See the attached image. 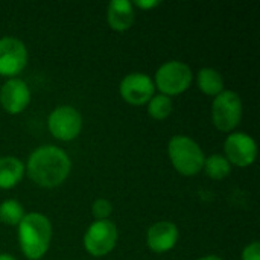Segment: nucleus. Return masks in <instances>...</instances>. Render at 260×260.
Listing matches in <instances>:
<instances>
[{"mask_svg": "<svg viewBox=\"0 0 260 260\" xmlns=\"http://www.w3.org/2000/svg\"><path fill=\"white\" fill-rule=\"evenodd\" d=\"M244 105L241 96L233 90H224L212 102V122L221 133H233L241 123Z\"/></svg>", "mask_w": 260, "mask_h": 260, "instance_id": "obj_5", "label": "nucleus"}, {"mask_svg": "<svg viewBox=\"0 0 260 260\" xmlns=\"http://www.w3.org/2000/svg\"><path fill=\"white\" fill-rule=\"evenodd\" d=\"M91 215L94 221H107L113 215V204L105 198H99L91 206Z\"/></svg>", "mask_w": 260, "mask_h": 260, "instance_id": "obj_19", "label": "nucleus"}, {"mask_svg": "<svg viewBox=\"0 0 260 260\" xmlns=\"http://www.w3.org/2000/svg\"><path fill=\"white\" fill-rule=\"evenodd\" d=\"M168 155L174 169L183 177H195L203 171L206 155L201 146L190 137L178 134L168 143Z\"/></svg>", "mask_w": 260, "mask_h": 260, "instance_id": "obj_3", "label": "nucleus"}, {"mask_svg": "<svg viewBox=\"0 0 260 260\" xmlns=\"http://www.w3.org/2000/svg\"><path fill=\"white\" fill-rule=\"evenodd\" d=\"M136 20V8L129 0H111L107 8L108 26L116 32L128 30Z\"/></svg>", "mask_w": 260, "mask_h": 260, "instance_id": "obj_13", "label": "nucleus"}, {"mask_svg": "<svg viewBox=\"0 0 260 260\" xmlns=\"http://www.w3.org/2000/svg\"><path fill=\"white\" fill-rule=\"evenodd\" d=\"M232 166L248 168L256 161L257 145L256 140L242 131H233L227 136L222 154Z\"/></svg>", "mask_w": 260, "mask_h": 260, "instance_id": "obj_8", "label": "nucleus"}, {"mask_svg": "<svg viewBox=\"0 0 260 260\" xmlns=\"http://www.w3.org/2000/svg\"><path fill=\"white\" fill-rule=\"evenodd\" d=\"M47 128L56 140L72 142L81 134L82 116L72 105H59L49 114Z\"/></svg>", "mask_w": 260, "mask_h": 260, "instance_id": "obj_7", "label": "nucleus"}, {"mask_svg": "<svg viewBox=\"0 0 260 260\" xmlns=\"http://www.w3.org/2000/svg\"><path fill=\"white\" fill-rule=\"evenodd\" d=\"M27 66V49L15 37L0 38V76L18 78Z\"/></svg>", "mask_w": 260, "mask_h": 260, "instance_id": "obj_9", "label": "nucleus"}, {"mask_svg": "<svg viewBox=\"0 0 260 260\" xmlns=\"http://www.w3.org/2000/svg\"><path fill=\"white\" fill-rule=\"evenodd\" d=\"M241 260H260V242L259 241H253L251 244H248L244 251Z\"/></svg>", "mask_w": 260, "mask_h": 260, "instance_id": "obj_20", "label": "nucleus"}, {"mask_svg": "<svg viewBox=\"0 0 260 260\" xmlns=\"http://www.w3.org/2000/svg\"><path fill=\"white\" fill-rule=\"evenodd\" d=\"M180 238L178 227L171 221H158L146 232V245L152 253L165 254L175 248Z\"/></svg>", "mask_w": 260, "mask_h": 260, "instance_id": "obj_12", "label": "nucleus"}, {"mask_svg": "<svg viewBox=\"0 0 260 260\" xmlns=\"http://www.w3.org/2000/svg\"><path fill=\"white\" fill-rule=\"evenodd\" d=\"M24 169L32 183L44 189H53L69 178L72 160L64 149L53 145H44L29 155Z\"/></svg>", "mask_w": 260, "mask_h": 260, "instance_id": "obj_1", "label": "nucleus"}, {"mask_svg": "<svg viewBox=\"0 0 260 260\" xmlns=\"http://www.w3.org/2000/svg\"><path fill=\"white\" fill-rule=\"evenodd\" d=\"M0 260H17L9 253H0Z\"/></svg>", "mask_w": 260, "mask_h": 260, "instance_id": "obj_23", "label": "nucleus"}, {"mask_svg": "<svg viewBox=\"0 0 260 260\" xmlns=\"http://www.w3.org/2000/svg\"><path fill=\"white\" fill-rule=\"evenodd\" d=\"M198 260H224V259H222V257H219V256H216V254H207V256L200 257Z\"/></svg>", "mask_w": 260, "mask_h": 260, "instance_id": "obj_22", "label": "nucleus"}, {"mask_svg": "<svg viewBox=\"0 0 260 260\" xmlns=\"http://www.w3.org/2000/svg\"><path fill=\"white\" fill-rule=\"evenodd\" d=\"M197 87L198 90L210 98H216L221 91H224V78L222 75L212 67H203L197 75Z\"/></svg>", "mask_w": 260, "mask_h": 260, "instance_id": "obj_15", "label": "nucleus"}, {"mask_svg": "<svg viewBox=\"0 0 260 260\" xmlns=\"http://www.w3.org/2000/svg\"><path fill=\"white\" fill-rule=\"evenodd\" d=\"M134 8H139L142 11H148V9H154L157 6H160V2L157 0H137V2H133Z\"/></svg>", "mask_w": 260, "mask_h": 260, "instance_id": "obj_21", "label": "nucleus"}, {"mask_svg": "<svg viewBox=\"0 0 260 260\" xmlns=\"http://www.w3.org/2000/svg\"><path fill=\"white\" fill-rule=\"evenodd\" d=\"M120 98L134 107L146 105L155 94V85L151 76L142 72H133L126 75L119 84Z\"/></svg>", "mask_w": 260, "mask_h": 260, "instance_id": "obj_10", "label": "nucleus"}, {"mask_svg": "<svg viewBox=\"0 0 260 260\" xmlns=\"http://www.w3.org/2000/svg\"><path fill=\"white\" fill-rule=\"evenodd\" d=\"M52 222L38 212L26 213L17 225V239L23 256L29 260H40L46 256L52 242Z\"/></svg>", "mask_w": 260, "mask_h": 260, "instance_id": "obj_2", "label": "nucleus"}, {"mask_svg": "<svg viewBox=\"0 0 260 260\" xmlns=\"http://www.w3.org/2000/svg\"><path fill=\"white\" fill-rule=\"evenodd\" d=\"M152 81H154L155 90H158L160 94L174 98L189 90L193 81V73L186 62L172 59V61L161 64L157 69Z\"/></svg>", "mask_w": 260, "mask_h": 260, "instance_id": "obj_4", "label": "nucleus"}, {"mask_svg": "<svg viewBox=\"0 0 260 260\" xmlns=\"http://www.w3.org/2000/svg\"><path fill=\"white\" fill-rule=\"evenodd\" d=\"M146 107H148V116L154 120H166L174 111L172 98H168L160 93L154 94L152 99L146 104Z\"/></svg>", "mask_w": 260, "mask_h": 260, "instance_id": "obj_17", "label": "nucleus"}, {"mask_svg": "<svg viewBox=\"0 0 260 260\" xmlns=\"http://www.w3.org/2000/svg\"><path fill=\"white\" fill-rule=\"evenodd\" d=\"M232 165L229 163V160L222 155V154H212L209 157H206L204 165H203V171L204 174L212 178V180H224L230 175L232 172Z\"/></svg>", "mask_w": 260, "mask_h": 260, "instance_id": "obj_16", "label": "nucleus"}, {"mask_svg": "<svg viewBox=\"0 0 260 260\" xmlns=\"http://www.w3.org/2000/svg\"><path fill=\"white\" fill-rule=\"evenodd\" d=\"M24 209L20 201L17 200H5L0 203V222L9 227H17L23 216H24Z\"/></svg>", "mask_w": 260, "mask_h": 260, "instance_id": "obj_18", "label": "nucleus"}, {"mask_svg": "<svg viewBox=\"0 0 260 260\" xmlns=\"http://www.w3.org/2000/svg\"><path fill=\"white\" fill-rule=\"evenodd\" d=\"M119 232L114 222L107 221H94L85 230L82 244L85 251L93 257L108 256L117 245Z\"/></svg>", "mask_w": 260, "mask_h": 260, "instance_id": "obj_6", "label": "nucleus"}, {"mask_svg": "<svg viewBox=\"0 0 260 260\" xmlns=\"http://www.w3.org/2000/svg\"><path fill=\"white\" fill-rule=\"evenodd\" d=\"M26 174L24 163L12 155L0 157V190L14 189Z\"/></svg>", "mask_w": 260, "mask_h": 260, "instance_id": "obj_14", "label": "nucleus"}, {"mask_svg": "<svg viewBox=\"0 0 260 260\" xmlns=\"http://www.w3.org/2000/svg\"><path fill=\"white\" fill-rule=\"evenodd\" d=\"M30 104V88L21 78H11L0 87V105L8 114H20Z\"/></svg>", "mask_w": 260, "mask_h": 260, "instance_id": "obj_11", "label": "nucleus"}]
</instances>
